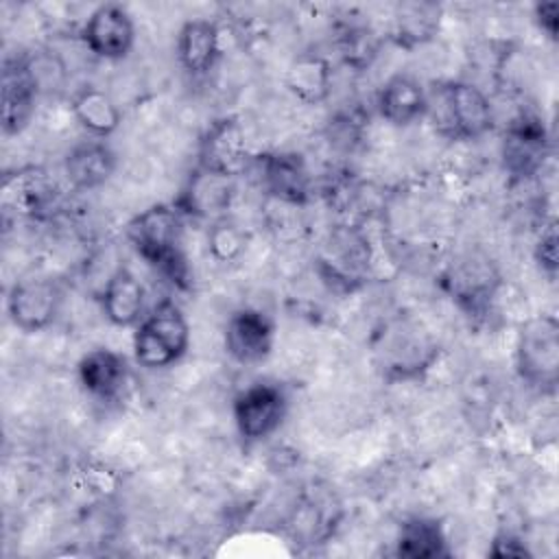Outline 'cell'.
<instances>
[{
    "mask_svg": "<svg viewBox=\"0 0 559 559\" xmlns=\"http://www.w3.org/2000/svg\"><path fill=\"white\" fill-rule=\"evenodd\" d=\"M135 253L179 288H188L190 271L183 255V214L175 203H155L127 223Z\"/></svg>",
    "mask_w": 559,
    "mask_h": 559,
    "instance_id": "cell-1",
    "label": "cell"
},
{
    "mask_svg": "<svg viewBox=\"0 0 559 559\" xmlns=\"http://www.w3.org/2000/svg\"><path fill=\"white\" fill-rule=\"evenodd\" d=\"M428 116L435 129L450 140H478L496 124L489 96L474 83L450 79L428 90Z\"/></svg>",
    "mask_w": 559,
    "mask_h": 559,
    "instance_id": "cell-2",
    "label": "cell"
},
{
    "mask_svg": "<svg viewBox=\"0 0 559 559\" xmlns=\"http://www.w3.org/2000/svg\"><path fill=\"white\" fill-rule=\"evenodd\" d=\"M133 360L144 369H166L179 362L190 347V323L179 304L159 301L135 325Z\"/></svg>",
    "mask_w": 559,
    "mask_h": 559,
    "instance_id": "cell-3",
    "label": "cell"
},
{
    "mask_svg": "<svg viewBox=\"0 0 559 559\" xmlns=\"http://www.w3.org/2000/svg\"><path fill=\"white\" fill-rule=\"evenodd\" d=\"M437 341L413 321H391L373 343L376 365L389 382H404L424 376L439 358Z\"/></svg>",
    "mask_w": 559,
    "mask_h": 559,
    "instance_id": "cell-4",
    "label": "cell"
},
{
    "mask_svg": "<svg viewBox=\"0 0 559 559\" xmlns=\"http://www.w3.org/2000/svg\"><path fill=\"white\" fill-rule=\"evenodd\" d=\"M439 284L467 317L478 319L491 310L502 275L487 251L467 249L448 262Z\"/></svg>",
    "mask_w": 559,
    "mask_h": 559,
    "instance_id": "cell-5",
    "label": "cell"
},
{
    "mask_svg": "<svg viewBox=\"0 0 559 559\" xmlns=\"http://www.w3.org/2000/svg\"><path fill=\"white\" fill-rule=\"evenodd\" d=\"M518 376L542 393H552L559 380V321L550 312L526 319L515 341Z\"/></svg>",
    "mask_w": 559,
    "mask_h": 559,
    "instance_id": "cell-6",
    "label": "cell"
},
{
    "mask_svg": "<svg viewBox=\"0 0 559 559\" xmlns=\"http://www.w3.org/2000/svg\"><path fill=\"white\" fill-rule=\"evenodd\" d=\"M288 411V397L275 382L258 380L236 393L231 402V415L242 441L258 443L271 437L284 421Z\"/></svg>",
    "mask_w": 559,
    "mask_h": 559,
    "instance_id": "cell-7",
    "label": "cell"
},
{
    "mask_svg": "<svg viewBox=\"0 0 559 559\" xmlns=\"http://www.w3.org/2000/svg\"><path fill=\"white\" fill-rule=\"evenodd\" d=\"M255 155L249 151L247 133L236 116L214 120L199 140L197 166L236 179L253 166Z\"/></svg>",
    "mask_w": 559,
    "mask_h": 559,
    "instance_id": "cell-8",
    "label": "cell"
},
{
    "mask_svg": "<svg viewBox=\"0 0 559 559\" xmlns=\"http://www.w3.org/2000/svg\"><path fill=\"white\" fill-rule=\"evenodd\" d=\"M63 288L50 277H28L15 282L7 293V317L24 334L50 328L61 310Z\"/></svg>",
    "mask_w": 559,
    "mask_h": 559,
    "instance_id": "cell-9",
    "label": "cell"
},
{
    "mask_svg": "<svg viewBox=\"0 0 559 559\" xmlns=\"http://www.w3.org/2000/svg\"><path fill=\"white\" fill-rule=\"evenodd\" d=\"M369 258V242L360 231L352 227L334 231L319 258L321 280L338 293H354L367 280Z\"/></svg>",
    "mask_w": 559,
    "mask_h": 559,
    "instance_id": "cell-10",
    "label": "cell"
},
{
    "mask_svg": "<svg viewBox=\"0 0 559 559\" xmlns=\"http://www.w3.org/2000/svg\"><path fill=\"white\" fill-rule=\"evenodd\" d=\"M548 153V133L537 114L520 111L504 129L502 159L513 179L533 177Z\"/></svg>",
    "mask_w": 559,
    "mask_h": 559,
    "instance_id": "cell-11",
    "label": "cell"
},
{
    "mask_svg": "<svg viewBox=\"0 0 559 559\" xmlns=\"http://www.w3.org/2000/svg\"><path fill=\"white\" fill-rule=\"evenodd\" d=\"M223 343L234 362L242 367L260 365L273 352L275 323L258 308H238L227 319Z\"/></svg>",
    "mask_w": 559,
    "mask_h": 559,
    "instance_id": "cell-12",
    "label": "cell"
},
{
    "mask_svg": "<svg viewBox=\"0 0 559 559\" xmlns=\"http://www.w3.org/2000/svg\"><path fill=\"white\" fill-rule=\"evenodd\" d=\"M81 39L85 48L98 59H124L135 44L133 17L122 4H100L85 20L81 28Z\"/></svg>",
    "mask_w": 559,
    "mask_h": 559,
    "instance_id": "cell-13",
    "label": "cell"
},
{
    "mask_svg": "<svg viewBox=\"0 0 559 559\" xmlns=\"http://www.w3.org/2000/svg\"><path fill=\"white\" fill-rule=\"evenodd\" d=\"M253 166L258 168L260 186L269 197L288 205H306L310 201L312 177L299 153L269 151L255 155Z\"/></svg>",
    "mask_w": 559,
    "mask_h": 559,
    "instance_id": "cell-14",
    "label": "cell"
},
{
    "mask_svg": "<svg viewBox=\"0 0 559 559\" xmlns=\"http://www.w3.org/2000/svg\"><path fill=\"white\" fill-rule=\"evenodd\" d=\"M37 74L33 63L24 55H15L4 59L2 66V133L17 135L22 133L37 103Z\"/></svg>",
    "mask_w": 559,
    "mask_h": 559,
    "instance_id": "cell-15",
    "label": "cell"
},
{
    "mask_svg": "<svg viewBox=\"0 0 559 559\" xmlns=\"http://www.w3.org/2000/svg\"><path fill=\"white\" fill-rule=\"evenodd\" d=\"M234 192H236V186L231 177L210 173L197 166L188 175V181L183 183L179 197L173 203L183 216L218 221L229 210Z\"/></svg>",
    "mask_w": 559,
    "mask_h": 559,
    "instance_id": "cell-16",
    "label": "cell"
},
{
    "mask_svg": "<svg viewBox=\"0 0 559 559\" xmlns=\"http://www.w3.org/2000/svg\"><path fill=\"white\" fill-rule=\"evenodd\" d=\"M376 109L391 127H411L428 116V90L417 76L395 72L380 85Z\"/></svg>",
    "mask_w": 559,
    "mask_h": 559,
    "instance_id": "cell-17",
    "label": "cell"
},
{
    "mask_svg": "<svg viewBox=\"0 0 559 559\" xmlns=\"http://www.w3.org/2000/svg\"><path fill=\"white\" fill-rule=\"evenodd\" d=\"M59 199V188L55 179L37 168H20L13 175H7L2 181V203L9 210H15L28 218H44L55 210Z\"/></svg>",
    "mask_w": 559,
    "mask_h": 559,
    "instance_id": "cell-18",
    "label": "cell"
},
{
    "mask_svg": "<svg viewBox=\"0 0 559 559\" xmlns=\"http://www.w3.org/2000/svg\"><path fill=\"white\" fill-rule=\"evenodd\" d=\"M177 59L192 76H205L221 59V28L214 20L192 17L186 20L177 33Z\"/></svg>",
    "mask_w": 559,
    "mask_h": 559,
    "instance_id": "cell-19",
    "label": "cell"
},
{
    "mask_svg": "<svg viewBox=\"0 0 559 559\" xmlns=\"http://www.w3.org/2000/svg\"><path fill=\"white\" fill-rule=\"evenodd\" d=\"M76 376L87 395L109 402L122 393L129 378V367L122 354L109 347H94L81 356Z\"/></svg>",
    "mask_w": 559,
    "mask_h": 559,
    "instance_id": "cell-20",
    "label": "cell"
},
{
    "mask_svg": "<svg viewBox=\"0 0 559 559\" xmlns=\"http://www.w3.org/2000/svg\"><path fill=\"white\" fill-rule=\"evenodd\" d=\"M118 155L105 140L74 144L63 157L66 179L74 190H94L107 183L116 170Z\"/></svg>",
    "mask_w": 559,
    "mask_h": 559,
    "instance_id": "cell-21",
    "label": "cell"
},
{
    "mask_svg": "<svg viewBox=\"0 0 559 559\" xmlns=\"http://www.w3.org/2000/svg\"><path fill=\"white\" fill-rule=\"evenodd\" d=\"M105 319L116 328H135L146 314V290L133 271L116 269L100 295Z\"/></svg>",
    "mask_w": 559,
    "mask_h": 559,
    "instance_id": "cell-22",
    "label": "cell"
},
{
    "mask_svg": "<svg viewBox=\"0 0 559 559\" xmlns=\"http://www.w3.org/2000/svg\"><path fill=\"white\" fill-rule=\"evenodd\" d=\"M443 9L437 2H400L393 11L389 37L397 48L415 50L432 41L441 28Z\"/></svg>",
    "mask_w": 559,
    "mask_h": 559,
    "instance_id": "cell-23",
    "label": "cell"
},
{
    "mask_svg": "<svg viewBox=\"0 0 559 559\" xmlns=\"http://www.w3.org/2000/svg\"><path fill=\"white\" fill-rule=\"evenodd\" d=\"M332 63L321 52H301L286 72L288 92L304 105H321L332 92Z\"/></svg>",
    "mask_w": 559,
    "mask_h": 559,
    "instance_id": "cell-24",
    "label": "cell"
},
{
    "mask_svg": "<svg viewBox=\"0 0 559 559\" xmlns=\"http://www.w3.org/2000/svg\"><path fill=\"white\" fill-rule=\"evenodd\" d=\"M70 109L74 120L96 140L109 138L122 122V111L116 100L96 85H83L72 94Z\"/></svg>",
    "mask_w": 559,
    "mask_h": 559,
    "instance_id": "cell-25",
    "label": "cell"
},
{
    "mask_svg": "<svg viewBox=\"0 0 559 559\" xmlns=\"http://www.w3.org/2000/svg\"><path fill=\"white\" fill-rule=\"evenodd\" d=\"M395 555L402 559L448 557V537L441 522L424 515L406 520L395 537Z\"/></svg>",
    "mask_w": 559,
    "mask_h": 559,
    "instance_id": "cell-26",
    "label": "cell"
},
{
    "mask_svg": "<svg viewBox=\"0 0 559 559\" xmlns=\"http://www.w3.org/2000/svg\"><path fill=\"white\" fill-rule=\"evenodd\" d=\"M382 37L367 24L349 22L341 24L336 31V50L343 63L356 72L367 70L378 57Z\"/></svg>",
    "mask_w": 559,
    "mask_h": 559,
    "instance_id": "cell-27",
    "label": "cell"
},
{
    "mask_svg": "<svg viewBox=\"0 0 559 559\" xmlns=\"http://www.w3.org/2000/svg\"><path fill=\"white\" fill-rule=\"evenodd\" d=\"M245 231L227 216L212 223L207 231V251L216 262H234L245 251Z\"/></svg>",
    "mask_w": 559,
    "mask_h": 559,
    "instance_id": "cell-28",
    "label": "cell"
},
{
    "mask_svg": "<svg viewBox=\"0 0 559 559\" xmlns=\"http://www.w3.org/2000/svg\"><path fill=\"white\" fill-rule=\"evenodd\" d=\"M557 225L555 221H550L539 238H537V245H535V262L539 264V269L548 275V277H555L557 275V269H559V251H557Z\"/></svg>",
    "mask_w": 559,
    "mask_h": 559,
    "instance_id": "cell-29",
    "label": "cell"
},
{
    "mask_svg": "<svg viewBox=\"0 0 559 559\" xmlns=\"http://www.w3.org/2000/svg\"><path fill=\"white\" fill-rule=\"evenodd\" d=\"M489 555L496 559H504V557H531V550L526 548V544L522 542V537H518L515 533L502 531L493 537Z\"/></svg>",
    "mask_w": 559,
    "mask_h": 559,
    "instance_id": "cell-30",
    "label": "cell"
},
{
    "mask_svg": "<svg viewBox=\"0 0 559 559\" xmlns=\"http://www.w3.org/2000/svg\"><path fill=\"white\" fill-rule=\"evenodd\" d=\"M533 20L537 28L548 37L557 39V28H559V4L557 2H537L533 7Z\"/></svg>",
    "mask_w": 559,
    "mask_h": 559,
    "instance_id": "cell-31",
    "label": "cell"
}]
</instances>
